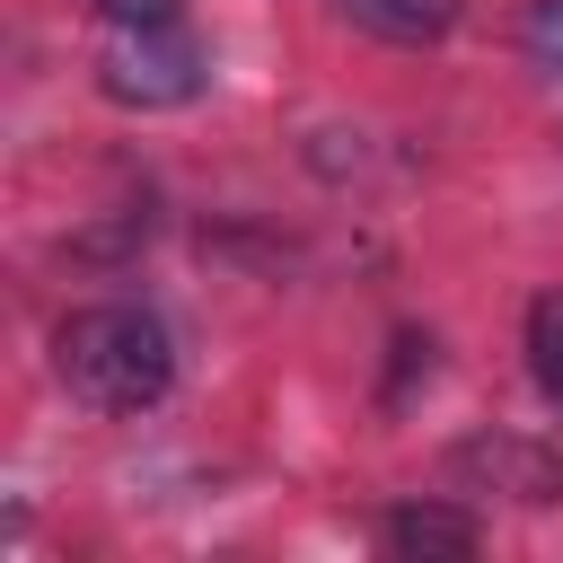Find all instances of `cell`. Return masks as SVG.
<instances>
[{"mask_svg":"<svg viewBox=\"0 0 563 563\" xmlns=\"http://www.w3.org/2000/svg\"><path fill=\"white\" fill-rule=\"evenodd\" d=\"M53 369L88 413H150L176 378V352L150 308H79L53 334Z\"/></svg>","mask_w":563,"mask_h":563,"instance_id":"obj_1","label":"cell"},{"mask_svg":"<svg viewBox=\"0 0 563 563\" xmlns=\"http://www.w3.org/2000/svg\"><path fill=\"white\" fill-rule=\"evenodd\" d=\"M97 88H106L114 106H141V114L194 106V97L211 88V53H202L176 18H158V26H114L106 53H97Z\"/></svg>","mask_w":563,"mask_h":563,"instance_id":"obj_2","label":"cell"},{"mask_svg":"<svg viewBox=\"0 0 563 563\" xmlns=\"http://www.w3.org/2000/svg\"><path fill=\"white\" fill-rule=\"evenodd\" d=\"M449 466L457 475H484L493 493H519V501H554L563 493V466L545 449H528V440H466Z\"/></svg>","mask_w":563,"mask_h":563,"instance_id":"obj_3","label":"cell"},{"mask_svg":"<svg viewBox=\"0 0 563 563\" xmlns=\"http://www.w3.org/2000/svg\"><path fill=\"white\" fill-rule=\"evenodd\" d=\"M387 545L413 554V563H466L475 554V519L449 510V501H405V510H387Z\"/></svg>","mask_w":563,"mask_h":563,"instance_id":"obj_4","label":"cell"},{"mask_svg":"<svg viewBox=\"0 0 563 563\" xmlns=\"http://www.w3.org/2000/svg\"><path fill=\"white\" fill-rule=\"evenodd\" d=\"M334 18L378 44H440L457 26V0H334Z\"/></svg>","mask_w":563,"mask_h":563,"instance_id":"obj_5","label":"cell"},{"mask_svg":"<svg viewBox=\"0 0 563 563\" xmlns=\"http://www.w3.org/2000/svg\"><path fill=\"white\" fill-rule=\"evenodd\" d=\"M528 361H537V387L563 405V299H537L528 308Z\"/></svg>","mask_w":563,"mask_h":563,"instance_id":"obj_6","label":"cell"},{"mask_svg":"<svg viewBox=\"0 0 563 563\" xmlns=\"http://www.w3.org/2000/svg\"><path fill=\"white\" fill-rule=\"evenodd\" d=\"M519 44H528V62H537L545 79H563V0H537L528 26H519Z\"/></svg>","mask_w":563,"mask_h":563,"instance_id":"obj_7","label":"cell"},{"mask_svg":"<svg viewBox=\"0 0 563 563\" xmlns=\"http://www.w3.org/2000/svg\"><path fill=\"white\" fill-rule=\"evenodd\" d=\"M431 352H440L431 334H413V325L396 334V378H387V405H405V387H413V378H431Z\"/></svg>","mask_w":563,"mask_h":563,"instance_id":"obj_8","label":"cell"},{"mask_svg":"<svg viewBox=\"0 0 563 563\" xmlns=\"http://www.w3.org/2000/svg\"><path fill=\"white\" fill-rule=\"evenodd\" d=\"M106 26H158V18H176L185 0H88Z\"/></svg>","mask_w":563,"mask_h":563,"instance_id":"obj_9","label":"cell"}]
</instances>
